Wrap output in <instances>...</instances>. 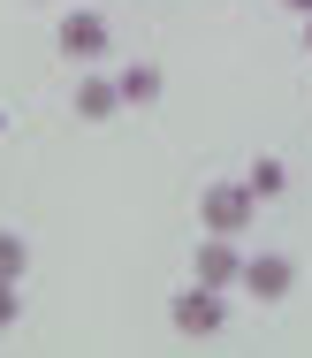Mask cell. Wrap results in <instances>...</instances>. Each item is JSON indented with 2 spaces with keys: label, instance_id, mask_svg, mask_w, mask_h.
<instances>
[{
  "label": "cell",
  "instance_id": "1",
  "mask_svg": "<svg viewBox=\"0 0 312 358\" xmlns=\"http://www.w3.org/2000/svg\"><path fill=\"white\" fill-rule=\"evenodd\" d=\"M54 54H61L69 69H107V54H114L107 15H99V8H61V23H54Z\"/></svg>",
  "mask_w": 312,
  "mask_h": 358
},
{
  "label": "cell",
  "instance_id": "2",
  "mask_svg": "<svg viewBox=\"0 0 312 358\" xmlns=\"http://www.w3.org/2000/svg\"><path fill=\"white\" fill-rule=\"evenodd\" d=\"M168 320H175V336L206 343V336H221V328H229V289H214V282H191V289H175Z\"/></svg>",
  "mask_w": 312,
  "mask_h": 358
},
{
  "label": "cell",
  "instance_id": "3",
  "mask_svg": "<svg viewBox=\"0 0 312 358\" xmlns=\"http://www.w3.org/2000/svg\"><path fill=\"white\" fill-rule=\"evenodd\" d=\"M251 214H259L251 183H206V191H198V221H206V236H244Z\"/></svg>",
  "mask_w": 312,
  "mask_h": 358
},
{
  "label": "cell",
  "instance_id": "4",
  "mask_svg": "<svg viewBox=\"0 0 312 358\" xmlns=\"http://www.w3.org/2000/svg\"><path fill=\"white\" fill-rule=\"evenodd\" d=\"M290 289H297V259L290 252H251L244 259V297L251 305H282Z\"/></svg>",
  "mask_w": 312,
  "mask_h": 358
},
{
  "label": "cell",
  "instance_id": "5",
  "mask_svg": "<svg viewBox=\"0 0 312 358\" xmlns=\"http://www.w3.org/2000/svg\"><path fill=\"white\" fill-rule=\"evenodd\" d=\"M244 259H251V252H236V236H206V244L191 252V282L244 289Z\"/></svg>",
  "mask_w": 312,
  "mask_h": 358
},
{
  "label": "cell",
  "instance_id": "6",
  "mask_svg": "<svg viewBox=\"0 0 312 358\" xmlns=\"http://www.w3.org/2000/svg\"><path fill=\"white\" fill-rule=\"evenodd\" d=\"M69 107H77V122H114V115H122V76L84 69L77 92H69Z\"/></svg>",
  "mask_w": 312,
  "mask_h": 358
},
{
  "label": "cell",
  "instance_id": "7",
  "mask_svg": "<svg viewBox=\"0 0 312 358\" xmlns=\"http://www.w3.org/2000/svg\"><path fill=\"white\" fill-rule=\"evenodd\" d=\"M114 76H122V107H153L160 92H168L160 62H130V69H114Z\"/></svg>",
  "mask_w": 312,
  "mask_h": 358
},
{
  "label": "cell",
  "instance_id": "8",
  "mask_svg": "<svg viewBox=\"0 0 312 358\" xmlns=\"http://www.w3.org/2000/svg\"><path fill=\"white\" fill-rule=\"evenodd\" d=\"M244 183H251V199L267 206V199H282V191H290V160H274V152H259V160L244 168Z\"/></svg>",
  "mask_w": 312,
  "mask_h": 358
},
{
  "label": "cell",
  "instance_id": "9",
  "mask_svg": "<svg viewBox=\"0 0 312 358\" xmlns=\"http://www.w3.org/2000/svg\"><path fill=\"white\" fill-rule=\"evenodd\" d=\"M23 267H31V244L15 229H0V282H23Z\"/></svg>",
  "mask_w": 312,
  "mask_h": 358
},
{
  "label": "cell",
  "instance_id": "10",
  "mask_svg": "<svg viewBox=\"0 0 312 358\" xmlns=\"http://www.w3.org/2000/svg\"><path fill=\"white\" fill-rule=\"evenodd\" d=\"M15 313H23L15 305V282H0V328H15Z\"/></svg>",
  "mask_w": 312,
  "mask_h": 358
},
{
  "label": "cell",
  "instance_id": "11",
  "mask_svg": "<svg viewBox=\"0 0 312 358\" xmlns=\"http://www.w3.org/2000/svg\"><path fill=\"white\" fill-rule=\"evenodd\" d=\"M282 8H290V15H312V0H282Z\"/></svg>",
  "mask_w": 312,
  "mask_h": 358
},
{
  "label": "cell",
  "instance_id": "12",
  "mask_svg": "<svg viewBox=\"0 0 312 358\" xmlns=\"http://www.w3.org/2000/svg\"><path fill=\"white\" fill-rule=\"evenodd\" d=\"M305 54H312V15H305Z\"/></svg>",
  "mask_w": 312,
  "mask_h": 358
}]
</instances>
